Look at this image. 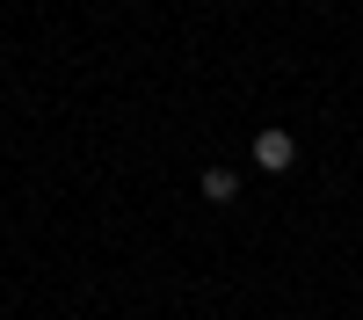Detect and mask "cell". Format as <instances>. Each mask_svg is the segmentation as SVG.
<instances>
[{"label": "cell", "instance_id": "obj_2", "mask_svg": "<svg viewBox=\"0 0 363 320\" xmlns=\"http://www.w3.org/2000/svg\"><path fill=\"white\" fill-rule=\"evenodd\" d=\"M196 189H203V204H233V197H240V175H233V167H203Z\"/></svg>", "mask_w": 363, "mask_h": 320}, {"label": "cell", "instance_id": "obj_1", "mask_svg": "<svg viewBox=\"0 0 363 320\" xmlns=\"http://www.w3.org/2000/svg\"><path fill=\"white\" fill-rule=\"evenodd\" d=\"M298 160V145H291V131H262L255 138V167H269V175H284Z\"/></svg>", "mask_w": 363, "mask_h": 320}]
</instances>
